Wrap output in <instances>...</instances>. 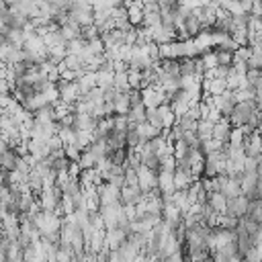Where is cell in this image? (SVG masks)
Here are the masks:
<instances>
[{
	"instance_id": "1",
	"label": "cell",
	"mask_w": 262,
	"mask_h": 262,
	"mask_svg": "<svg viewBox=\"0 0 262 262\" xmlns=\"http://www.w3.org/2000/svg\"><path fill=\"white\" fill-rule=\"evenodd\" d=\"M145 199V194H143V190L137 186V184H133V186H123L121 188V196H119V203L123 205V207H137L141 201Z\"/></svg>"
},
{
	"instance_id": "2",
	"label": "cell",
	"mask_w": 262,
	"mask_h": 262,
	"mask_svg": "<svg viewBox=\"0 0 262 262\" xmlns=\"http://www.w3.org/2000/svg\"><path fill=\"white\" fill-rule=\"evenodd\" d=\"M135 172H137V186L143 190V194H147L149 190L158 188V174L156 172L147 170L145 166H139Z\"/></svg>"
},
{
	"instance_id": "3",
	"label": "cell",
	"mask_w": 262,
	"mask_h": 262,
	"mask_svg": "<svg viewBox=\"0 0 262 262\" xmlns=\"http://www.w3.org/2000/svg\"><path fill=\"white\" fill-rule=\"evenodd\" d=\"M225 213L231 215V217H235V219L246 217V213H248V199H246V194H237V196L227 199Z\"/></svg>"
},
{
	"instance_id": "4",
	"label": "cell",
	"mask_w": 262,
	"mask_h": 262,
	"mask_svg": "<svg viewBox=\"0 0 262 262\" xmlns=\"http://www.w3.org/2000/svg\"><path fill=\"white\" fill-rule=\"evenodd\" d=\"M96 194L100 199V205H113V203H119V196H121V188L108 184V182H102L98 188H96Z\"/></svg>"
},
{
	"instance_id": "5",
	"label": "cell",
	"mask_w": 262,
	"mask_h": 262,
	"mask_svg": "<svg viewBox=\"0 0 262 262\" xmlns=\"http://www.w3.org/2000/svg\"><path fill=\"white\" fill-rule=\"evenodd\" d=\"M98 37H100V41H102L104 49H111V47H121V45H125V33H123V31H119V29H111V31H104V33H100Z\"/></svg>"
},
{
	"instance_id": "6",
	"label": "cell",
	"mask_w": 262,
	"mask_h": 262,
	"mask_svg": "<svg viewBox=\"0 0 262 262\" xmlns=\"http://www.w3.org/2000/svg\"><path fill=\"white\" fill-rule=\"evenodd\" d=\"M231 129H233V127L229 125V121L221 117V119L213 125V133H211V137H213V139H217V141H221V143H227Z\"/></svg>"
},
{
	"instance_id": "7",
	"label": "cell",
	"mask_w": 262,
	"mask_h": 262,
	"mask_svg": "<svg viewBox=\"0 0 262 262\" xmlns=\"http://www.w3.org/2000/svg\"><path fill=\"white\" fill-rule=\"evenodd\" d=\"M196 178L192 176L190 170H180V168H174V188L176 190H184L188 188Z\"/></svg>"
},
{
	"instance_id": "8",
	"label": "cell",
	"mask_w": 262,
	"mask_h": 262,
	"mask_svg": "<svg viewBox=\"0 0 262 262\" xmlns=\"http://www.w3.org/2000/svg\"><path fill=\"white\" fill-rule=\"evenodd\" d=\"M135 129H137V133H139L141 143H145V141H149V139H154V137H158V135H160V131H158L156 127H151L147 121H143V123L135 125Z\"/></svg>"
},
{
	"instance_id": "9",
	"label": "cell",
	"mask_w": 262,
	"mask_h": 262,
	"mask_svg": "<svg viewBox=\"0 0 262 262\" xmlns=\"http://www.w3.org/2000/svg\"><path fill=\"white\" fill-rule=\"evenodd\" d=\"M213 53H215L217 66H231L233 63V51L223 49V47H213Z\"/></svg>"
},
{
	"instance_id": "10",
	"label": "cell",
	"mask_w": 262,
	"mask_h": 262,
	"mask_svg": "<svg viewBox=\"0 0 262 262\" xmlns=\"http://www.w3.org/2000/svg\"><path fill=\"white\" fill-rule=\"evenodd\" d=\"M252 53L248 57V70H262V49L260 47H250Z\"/></svg>"
},
{
	"instance_id": "11",
	"label": "cell",
	"mask_w": 262,
	"mask_h": 262,
	"mask_svg": "<svg viewBox=\"0 0 262 262\" xmlns=\"http://www.w3.org/2000/svg\"><path fill=\"white\" fill-rule=\"evenodd\" d=\"M158 2V6H160V10L162 8H168V6H172V4H176L178 0H156Z\"/></svg>"
},
{
	"instance_id": "12",
	"label": "cell",
	"mask_w": 262,
	"mask_h": 262,
	"mask_svg": "<svg viewBox=\"0 0 262 262\" xmlns=\"http://www.w3.org/2000/svg\"><path fill=\"white\" fill-rule=\"evenodd\" d=\"M139 2H141V6H143V8H145V6H154V4H158L156 0H139Z\"/></svg>"
}]
</instances>
